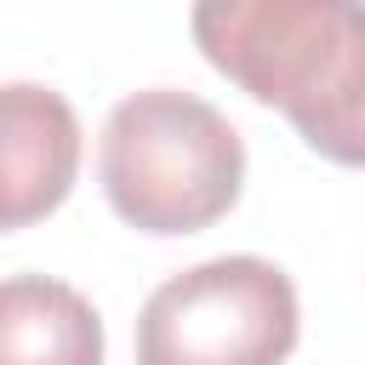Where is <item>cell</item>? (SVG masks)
<instances>
[{"label": "cell", "instance_id": "cell-2", "mask_svg": "<svg viewBox=\"0 0 365 365\" xmlns=\"http://www.w3.org/2000/svg\"><path fill=\"white\" fill-rule=\"evenodd\" d=\"M97 177L131 228L200 234L234 211L245 182V143L205 97L154 86L108 108L97 137Z\"/></svg>", "mask_w": 365, "mask_h": 365}, {"label": "cell", "instance_id": "cell-4", "mask_svg": "<svg viewBox=\"0 0 365 365\" xmlns=\"http://www.w3.org/2000/svg\"><path fill=\"white\" fill-rule=\"evenodd\" d=\"M0 222L29 228L34 217L57 211L80 171V120L74 108L34 80H11L0 91Z\"/></svg>", "mask_w": 365, "mask_h": 365}, {"label": "cell", "instance_id": "cell-5", "mask_svg": "<svg viewBox=\"0 0 365 365\" xmlns=\"http://www.w3.org/2000/svg\"><path fill=\"white\" fill-rule=\"evenodd\" d=\"M0 365H103L97 308L51 274H11L0 285Z\"/></svg>", "mask_w": 365, "mask_h": 365}, {"label": "cell", "instance_id": "cell-1", "mask_svg": "<svg viewBox=\"0 0 365 365\" xmlns=\"http://www.w3.org/2000/svg\"><path fill=\"white\" fill-rule=\"evenodd\" d=\"M200 57L279 108L331 165L365 171V0H194Z\"/></svg>", "mask_w": 365, "mask_h": 365}, {"label": "cell", "instance_id": "cell-3", "mask_svg": "<svg viewBox=\"0 0 365 365\" xmlns=\"http://www.w3.org/2000/svg\"><path fill=\"white\" fill-rule=\"evenodd\" d=\"M302 314L268 257H211L171 274L137 314V365H285Z\"/></svg>", "mask_w": 365, "mask_h": 365}]
</instances>
